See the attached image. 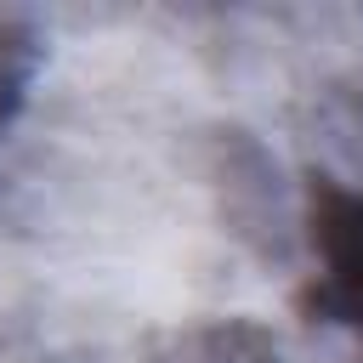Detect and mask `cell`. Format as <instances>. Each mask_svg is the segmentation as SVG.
I'll use <instances>...</instances> for the list:
<instances>
[{"label":"cell","instance_id":"1","mask_svg":"<svg viewBox=\"0 0 363 363\" xmlns=\"http://www.w3.org/2000/svg\"><path fill=\"white\" fill-rule=\"evenodd\" d=\"M312 250L323 261L318 284L306 289V312L335 323H363V199L312 182Z\"/></svg>","mask_w":363,"mask_h":363}]
</instances>
